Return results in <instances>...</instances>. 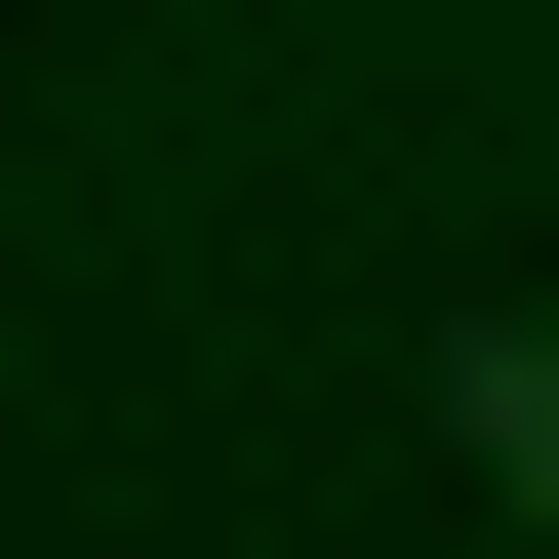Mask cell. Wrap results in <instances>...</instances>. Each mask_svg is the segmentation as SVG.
Here are the masks:
<instances>
[{"instance_id":"cell-1","label":"cell","mask_w":559,"mask_h":559,"mask_svg":"<svg viewBox=\"0 0 559 559\" xmlns=\"http://www.w3.org/2000/svg\"><path fill=\"white\" fill-rule=\"evenodd\" d=\"M440 440H479V479L559 520V320H479V400H440Z\"/></svg>"}]
</instances>
